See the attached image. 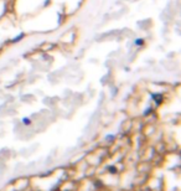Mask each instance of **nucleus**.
<instances>
[]
</instances>
